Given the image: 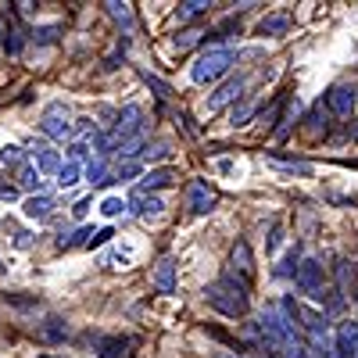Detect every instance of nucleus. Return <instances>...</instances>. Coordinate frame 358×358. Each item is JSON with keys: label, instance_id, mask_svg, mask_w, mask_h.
<instances>
[{"label": "nucleus", "instance_id": "obj_1", "mask_svg": "<svg viewBox=\"0 0 358 358\" xmlns=\"http://www.w3.org/2000/svg\"><path fill=\"white\" fill-rule=\"evenodd\" d=\"M204 297H208V305H212L219 315H229V319L244 315L248 305H251V290L236 280V276H229V273H226L222 280H215V283H208Z\"/></svg>", "mask_w": 358, "mask_h": 358}, {"label": "nucleus", "instance_id": "obj_2", "mask_svg": "<svg viewBox=\"0 0 358 358\" xmlns=\"http://www.w3.org/2000/svg\"><path fill=\"white\" fill-rule=\"evenodd\" d=\"M233 62H236V54L229 47H212V50H204L197 57V65L190 69V79L194 83H215L233 69Z\"/></svg>", "mask_w": 358, "mask_h": 358}, {"label": "nucleus", "instance_id": "obj_3", "mask_svg": "<svg viewBox=\"0 0 358 358\" xmlns=\"http://www.w3.org/2000/svg\"><path fill=\"white\" fill-rule=\"evenodd\" d=\"M40 129H43V136H50V140H69V136H72L69 108H65L62 101L47 104V108H43V118H40Z\"/></svg>", "mask_w": 358, "mask_h": 358}, {"label": "nucleus", "instance_id": "obj_4", "mask_svg": "<svg viewBox=\"0 0 358 358\" xmlns=\"http://www.w3.org/2000/svg\"><path fill=\"white\" fill-rule=\"evenodd\" d=\"M229 276H236L248 290L255 287V255H251V244L248 241H236L233 251H229Z\"/></svg>", "mask_w": 358, "mask_h": 358}, {"label": "nucleus", "instance_id": "obj_5", "mask_svg": "<svg viewBox=\"0 0 358 358\" xmlns=\"http://www.w3.org/2000/svg\"><path fill=\"white\" fill-rule=\"evenodd\" d=\"M297 290H301L305 297H312V301H322V262L315 258H305L301 265H297Z\"/></svg>", "mask_w": 358, "mask_h": 358}, {"label": "nucleus", "instance_id": "obj_6", "mask_svg": "<svg viewBox=\"0 0 358 358\" xmlns=\"http://www.w3.org/2000/svg\"><path fill=\"white\" fill-rule=\"evenodd\" d=\"M143 133V108L140 104H126L122 111H118V122H115V136L118 140H133V136H140Z\"/></svg>", "mask_w": 358, "mask_h": 358}, {"label": "nucleus", "instance_id": "obj_7", "mask_svg": "<svg viewBox=\"0 0 358 358\" xmlns=\"http://www.w3.org/2000/svg\"><path fill=\"white\" fill-rule=\"evenodd\" d=\"M29 158H33V165H36L40 176H43V172H47V176H57V172H62V165H65L62 155H57L47 140H36L33 147H29Z\"/></svg>", "mask_w": 358, "mask_h": 358}, {"label": "nucleus", "instance_id": "obj_8", "mask_svg": "<svg viewBox=\"0 0 358 358\" xmlns=\"http://www.w3.org/2000/svg\"><path fill=\"white\" fill-rule=\"evenodd\" d=\"M187 208H190V212H197V215L212 212V208H215V190L208 187L204 179H194V183L187 187Z\"/></svg>", "mask_w": 358, "mask_h": 358}, {"label": "nucleus", "instance_id": "obj_9", "mask_svg": "<svg viewBox=\"0 0 358 358\" xmlns=\"http://www.w3.org/2000/svg\"><path fill=\"white\" fill-rule=\"evenodd\" d=\"M244 86H248L244 79H229V83H222V86L215 90V94H212V101L204 104V111H208V115H215L219 108H226L229 101H236V97H241V94H244Z\"/></svg>", "mask_w": 358, "mask_h": 358}, {"label": "nucleus", "instance_id": "obj_10", "mask_svg": "<svg viewBox=\"0 0 358 358\" xmlns=\"http://www.w3.org/2000/svg\"><path fill=\"white\" fill-rule=\"evenodd\" d=\"M133 348H136L133 337H101L97 341V355L101 358H129Z\"/></svg>", "mask_w": 358, "mask_h": 358}, {"label": "nucleus", "instance_id": "obj_11", "mask_svg": "<svg viewBox=\"0 0 358 358\" xmlns=\"http://www.w3.org/2000/svg\"><path fill=\"white\" fill-rule=\"evenodd\" d=\"M330 111H337V115H351L355 111V86H348V83H337L334 90H330Z\"/></svg>", "mask_w": 358, "mask_h": 358}, {"label": "nucleus", "instance_id": "obj_12", "mask_svg": "<svg viewBox=\"0 0 358 358\" xmlns=\"http://www.w3.org/2000/svg\"><path fill=\"white\" fill-rule=\"evenodd\" d=\"M355 351H358V322H344L341 334H337L334 355H337V358H355Z\"/></svg>", "mask_w": 358, "mask_h": 358}, {"label": "nucleus", "instance_id": "obj_13", "mask_svg": "<svg viewBox=\"0 0 358 358\" xmlns=\"http://www.w3.org/2000/svg\"><path fill=\"white\" fill-rule=\"evenodd\" d=\"M155 290L158 294H176V262L172 258L158 262V268H155Z\"/></svg>", "mask_w": 358, "mask_h": 358}, {"label": "nucleus", "instance_id": "obj_14", "mask_svg": "<svg viewBox=\"0 0 358 358\" xmlns=\"http://www.w3.org/2000/svg\"><path fill=\"white\" fill-rule=\"evenodd\" d=\"M69 337V326H65V319H57V315H50L43 326H40V341L43 344H62Z\"/></svg>", "mask_w": 358, "mask_h": 358}, {"label": "nucleus", "instance_id": "obj_15", "mask_svg": "<svg viewBox=\"0 0 358 358\" xmlns=\"http://www.w3.org/2000/svg\"><path fill=\"white\" fill-rule=\"evenodd\" d=\"M172 179H176L172 169H155V172H147V176L140 179V194H147V190H165V187H172Z\"/></svg>", "mask_w": 358, "mask_h": 358}, {"label": "nucleus", "instance_id": "obj_16", "mask_svg": "<svg viewBox=\"0 0 358 358\" xmlns=\"http://www.w3.org/2000/svg\"><path fill=\"white\" fill-rule=\"evenodd\" d=\"M258 33L262 36H283V33H290V15H268V18H262Z\"/></svg>", "mask_w": 358, "mask_h": 358}, {"label": "nucleus", "instance_id": "obj_17", "mask_svg": "<svg viewBox=\"0 0 358 358\" xmlns=\"http://www.w3.org/2000/svg\"><path fill=\"white\" fill-rule=\"evenodd\" d=\"M25 215H29V219H40V222H43V219H50V215H54V201H50L47 194L29 197V201H25Z\"/></svg>", "mask_w": 358, "mask_h": 358}, {"label": "nucleus", "instance_id": "obj_18", "mask_svg": "<svg viewBox=\"0 0 358 358\" xmlns=\"http://www.w3.org/2000/svg\"><path fill=\"white\" fill-rule=\"evenodd\" d=\"M162 197H147V194H136V201H133V215H140V219H147V215H162Z\"/></svg>", "mask_w": 358, "mask_h": 358}, {"label": "nucleus", "instance_id": "obj_19", "mask_svg": "<svg viewBox=\"0 0 358 358\" xmlns=\"http://www.w3.org/2000/svg\"><path fill=\"white\" fill-rule=\"evenodd\" d=\"M104 8H108V15H111V18H115L118 25L133 29V8H129V4H118V0H108Z\"/></svg>", "mask_w": 358, "mask_h": 358}, {"label": "nucleus", "instance_id": "obj_20", "mask_svg": "<svg viewBox=\"0 0 358 358\" xmlns=\"http://www.w3.org/2000/svg\"><path fill=\"white\" fill-rule=\"evenodd\" d=\"M208 8H212V4H208V0H183V4H179V22H190V18H197V15H204Z\"/></svg>", "mask_w": 358, "mask_h": 358}, {"label": "nucleus", "instance_id": "obj_21", "mask_svg": "<svg viewBox=\"0 0 358 358\" xmlns=\"http://www.w3.org/2000/svg\"><path fill=\"white\" fill-rule=\"evenodd\" d=\"M18 183H22L25 190H43V179H40L36 165H22V172H18Z\"/></svg>", "mask_w": 358, "mask_h": 358}, {"label": "nucleus", "instance_id": "obj_22", "mask_svg": "<svg viewBox=\"0 0 358 358\" xmlns=\"http://www.w3.org/2000/svg\"><path fill=\"white\" fill-rule=\"evenodd\" d=\"M79 176H83V165L79 162H65L62 172H57V183H62V187H76Z\"/></svg>", "mask_w": 358, "mask_h": 358}, {"label": "nucleus", "instance_id": "obj_23", "mask_svg": "<svg viewBox=\"0 0 358 358\" xmlns=\"http://www.w3.org/2000/svg\"><path fill=\"white\" fill-rule=\"evenodd\" d=\"M86 179H90V183H97V187L111 183V179H108V165H104V158H97V162H90V169H86Z\"/></svg>", "mask_w": 358, "mask_h": 358}, {"label": "nucleus", "instance_id": "obj_24", "mask_svg": "<svg viewBox=\"0 0 358 358\" xmlns=\"http://www.w3.org/2000/svg\"><path fill=\"white\" fill-rule=\"evenodd\" d=\"M201 36H204L201 29H183V33L176 36V50H190V47H197V43H201Z\"/></svg>", "mask_w": 358, "mask_h": 358}, {"label": "nucleus", "instance_id": "obj_25", "mask_svg": "<svg viewBox=\"0 0 358 358\" xmlns=\"http://www.w3.org/2000/svg\"><path fill=\"white\" fill-rule=\"evenodd\" d=\"M140 76H143V83L151 86V90H155V94H158L162 101H169V97H172V86H169L165 79H158V76H151V72H140Z\"/></svg>", "mask_w": 358, "mask_h": 358}, {"label": "nucleus", "instance_id": "obj_26", "mask_svg": "<svg viewBox=\"0 0 358 358\" xmlns=\"http://www.w3.org/2000/svg\"><path fill=\"white\" fill-rule=\"evenodd\" d=\"M268 162L280 165V169H287V172H301V176H308V172H312V169H308V162H294V158H280V155H273Z\"/></svg>", "mask_w": 358, "mask_h": 358}, {"label": "nucleus", "instance_id": "obj_27", "mask_svg": "<svg viewBox=\"0 0 358 358\" xmlns=\"http://www.w3.org/2000/svg\"><path fill=\"white\" fill-rule=\"evenodd\" d=\"M57 36H62V25H47V29H36V43L40 47H50V43H57Z\"/></svg>", "mask_w": 358, "mask_h": 358}, {"label": "nucleus", "instance_id": "obj_28", "mask_svg": "<svg viewBox=\"0 0 358 358\" xmlns=\"http://www.w3.org/2000/svg\"><path fill=\"white\" fill-rule=\"evenodd\" d=\"M4 47H8V54H18V50L25 47V40H22V29H18L15 22L8 25V40H4Z\"/></svg>", "mask_w": 358, "mask_h": 358}, {"label": "nucleus", "instance_id": "obj_29", "mask_svg": "<svg viewBox=\"0 0 358 358\" xmlns=\"http://www.w3.org/2000/svg\"><path fill=\"white\" fill-rule=\"evenodd\" d=\"M0 162H4V165H22L25 162V151H22V147H15V143H8L4 151H0Z\"/></svg>", "mask_w": 358, "mask_h": 358}, {"label": "nucleus", "instance_id": "obj_30", "mask_svg": "<svg viewBox=\"0 0 358 358\" xmlns=\"http://www.w3.org/2000/svg\"><path fill=\"white\" fill-rule=\"evenodd\" d=\"M118 151H122V158H136V155H143V133L133 136V140H126L122 147H118Z\"/></svg>", "mask_w": 358, "mask_h": 358}, {"label": "nucleus", "instance_id": "obj_31", "mask_svg": "<svg viewBox=\"0 0 358 358\" xmlns=\"http://www.w3.org/2000/svg\"><path fill=\"white\" fill-rule=\"evenodd\" d=\"M283 104H287V97H276L273 104H268V108L262 111V126H273V122H276V115H280V108H283Z\"/></svg>", "mask_w": 358, "mask_h": 358}, {"label": "nucleus", "instance_id": "obj_32", "mask_svg": "<svg viewBox=\"0 0 358 358\" xmlns=\"http://www.w3.org/2000/svg\"><path fill=\"white\" fill-rule=\"evenodd\" d=\"M101 212H104L108 219H111V215H122V212H126V201H118V197H108V201L101 204Z\"/></svg>", "mask_w": 358, "mask_h": 358}, {"label": "nucleus", "instance_id": "obj_33", "mask_svg": "<svg viewBox=\"0 0 358 358\" xmlns=\"http://www.w3.org/2000/svg\"><path fill=\"white\" fill-rule=\"evenodd\" d=\"M255 115V104H241L233 108V126H248V118Z\"/></svg>", "mask_w": 358, "mask_h": 358}, {"label": "nucleus", "instance_id": "obj_34", "mask_svg": "<svg viewBox=\"0 0 358 358\" xmlns=\"http://www.w3.org/2000/svg\"><path fill=\"white\" fill-rule=\"evenodd\" d=\"M126 262H129V255H122V251H108V255H104V265H108V268H122Z\"/></svg>", "mask_w": 358, "mask_h": 358}, {"label": "nucleus", "instance_id": "obj_35", "mask_svg": "<svg viewBox=\"0 0 358 358\" xmlns=\"http://www.w3.org/2000/svg\"><path fill=\"white\" fill-rule=\"evenodd\" d=\"M90 155V140H76L72 143V162H83Z\"/></svg>", "mask_w": 358, "mask_h": 358}, {"label": "nucleus", "instance_id": "obj_36", "mask_svg": "<svg viewBox=\"0 0 358 358\" xmlns=\"http://www.w3.org/2000/svg\"><path fill=\"white\" fill-rule=\"evenodd\" d=\"M162 158H169V147H165V143H158L155 151L147 147V162H162Z\"/></svg>", "mask_w": 358, "mask_h": 358}, {"label": "nucleus", "instance_id": "obj_37", "mask_svg": "<svg viewBox=\"0 0 358 358\" xmlns=\"http://www.w3.org/2000/svg\"><path fill=\"white\" fill-rule=\"evenodd\" d=\"M133 176H140V165H136V162H129V165L118 169V179H133Z\"/></svg>", "mask_w": 358, "mask_h": 358}, {"label": "nucleus", "instance_id": "obj_38", "mask_svg": "<svg viewBox=\"0 0 358 358\" xmlns=\"http://www.w3.org/2000/svg\"><path fill=\"white\" fill-rule=\"evenodd\" d=\"M15 8H18V15H22V18H29V15L36 11V4H25V0H22V4H15Z\"/></svg>", "mask_w": 358, "mask_h": 358}, {"label": "nucleus", "instance_id": "obj_39", "mask_svg": "<svg viewBox=\"0 0 358 358\" xmlns=\"http://www.w3.org/2000/svg\"><path fill=\"white\" fill-rule=\"evenodd\" d=\"M0 197H4V201H15V197H18V187H0Z\"/></svg>", "mask_w": 358, "mask_h": 358}, {"label": "nucleus", "instance_id": "obj_40", "mask_svg": "<svg viewBox=\"0 0 358 358\" xmlns=\"http://www.w3.org/2000/svg\"><path fill=\"white\" fill-rule=\"evenodd\" d=\"M108 236H111V229H101V233H94V241H90V244H104Z\"/></svg>", "mask_w": 358, "mask_h": 358}, {"label": "nucleus", "instance_id": "obj_41", "mask_svg": "<svg viewBox=\"0 0 358 358\" xmlns=\"http://www.w3.org/2000/svg\"><path fill=\"white\" fill-rule=\"evenodd\" d=\"M86 208H90V201H79V204L72 208V212H76V219H83V215H86Z\"/></svg>", "mask_w": 358, "mask_h": 358}, {"label": "nucleus", "instance_id": "obj_42", "mask_svg": "<svg viewBox=\"0 0 358 358\" xmlns=\"http://www.w3.org/2000/svg\"><path fill=\"white\" fill-rule=\"evenodd\" d=\"M47 358H54V355H47Z\"/></svg>", "mask_w": 358, "mask_h": 358}, {"label": "nucleus", "instance_id": "obj_43", "mask_svg": "<svg viewBox=\"0 0 358 358\" xmlns=\"http://www.w3.org/2000/svg\"><path fill=\"white\" fill-rule=\"evenodd\" d=\"M355 358H358V351H355Z\"/></svg>", "mask_w": 358, "mask_h": 358}]
</instances>
